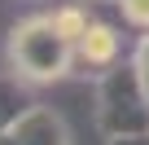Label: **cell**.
<instances>
[{"mask_svg":"<svg viewBox=\"0 0 149 145\" xmlns=\"http://www.w3.org/2000/svg\"><path fill=\"white\" fill-rule=\"evenodd\" d=\"M5 57H9V70L22 75L26 84H53L74 66V44L57 31L48 13H40V18H22L9 31Z\"/></svg>","mask_w":149,"mask_h":145,"instance_id":"1","label":"cell"},{"mask_svg":"<svg viewBox=\"0 0 149 145\" xmlns=\"http://www.w3.org/2000/svg\"><path fill=\"white\" fill-rule=\"evenodd\" d=\"M97 123L105 136L149 132V92L136 62H114L97 79Z\"/></svg>","mask_w":149,"mask_h":145,"instance_id":"2","label":"cell"},{"mask_svg":"<svg viewBox=\"0 0 149 145\" xmlns=\"http://www.w3.org/2000/svg\"><path fill=\"white\" fill-rule=\"evenodd\" d=\"M114 62H123V35H118V27H110L101 18H88L84 35L74 40V66H79L84 75H105Z\"/></svg>","mask_w":149,"mask_h":145,"instance_id":"3","label":"cell"},{"mask_svg":"<svg viewBox=\"0 0 149 145\" xmlns=\"http://www.w3.org/2000/svg\"><path fill=\"white\" fill-rule=\"evenodd\" d=\"M0 145H74V141H70V127L61 123L57 110L31 106L9 132H0Z\"/></svg>","mask_w":149,"mask_h":145,"instance_id":"4","label":"cell"},{"mask_svg":"<svg viewBox=\"0 0 149 145\" xmlns=\"http://www.w3.org/2000/svg\"><path fill=\"white\" fill-rule=\"evenodd\" d=\"M31 106H35V97L22 75H0V132H9Z\"/></svg>","mask_w":149,"mask_h":145,"instance_id":"5","label":"cell"},{"mask_svg":"<svg viewBox=\"0 0 149 145\" xmlns=\"http://www.w3.org/2000/svg\"><path fill=\"white\" fill-rule=\"evenodd\" d=\"M48 18H53V22H57V31L74 44V40L84 35V27H88V5H61V9H53Z\"/></svg>","mask_w":149,"mask_h":145,"instance_id":"6","label":"cell"},{"mask_svg":"<svg viewBox=\"0 0 149 145\" xmlns=\"http://www.w3.org/2000/svg\"><path fill=\"white\" fill-rule=\"evenodd\" d=\"M118 13L132 31H149V0H118Z\"/></svg>","mask_w":149,"mask_h":145,"instance_id":"7","label":"cell"},{"mask_svg":"<svg viewBox=\"0 0 149 145\" xmlns=\"http://www.w3.org/2000/svg\"><path fill=\"white\" fill-rule=\"evenodd\" d=\"M136 70H140V79H145V92H149V31H145V40L136 44Z\"/></svg>","mask_w":149,"mask_h":145,"instance_id":"8","label":"cell"},{"mask_svg":"<svg viewBox=\"0 0 149 145\" xmlns=\"http://www.w3.org/2000/svg\"><path fill=\"white\" fill-rule=\"evenodd\" d=\"M110 145H149V132H127V136H110Z\"/></svg>","mask_w":149,"mask_h":145,"instance_id":"9","label":"cell"},{"mask_svg":"<svg viewBox=\"0 0 149 145\" xmlns=\"http://www.w3.org/2000/svg\"><path fill=\"white\" fill-rule=\"evenodd\" d=\"M84 5H118V0H84Z\"/></svg>","mask_w":149,"mask_h":145,"instance_id":"10","label":"cell"}]
</instances>
